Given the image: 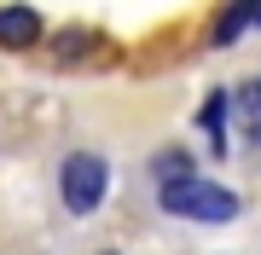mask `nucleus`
I'll return each instance as SVG.
<instances>
[{"label": "nucleus", "mask_w": 261, "mask_h": 255, "mask_svg": "<svg viewBox=\"0 0 261 255\" xmlns=\"http://www.w3.org/2000/svg\"><path fill=\"white\" fill-rule=\"evenodd\" d=\"M163 209L180 220H197V226H221V220L238 215V197L226 186H215V180H174V186H163Z\"/></svg>", "instance_id": "nucleus-1"}, {"label": "nucleus", "mask_w": 261, "mask_h": 255, "mask_svg": "<svg viewBox=\"0 0 261 255\" xmlns=\"http://www.w3.org/2000/svg\"><path fill=\"white\" fill-rule=\"evenodd\" d=\"M105 186H111L105 157H93V151L64 157V168H58V191H64V209H70V215H93V209L105 203Z\"/></svg>", "instance_id": "nucleus-2"}, {"label": "nucleus", "mask_w": 261, "mask_h": 255, "mask_svg": "<svg viewBox=\"0 0 261 255\" xmlns=\"http://www.w3.org/2000/svg\"><path fill=\"white\" fill-rule=\"evenodd\" d=\"M41 41V12L35 6H0V47L23 52Z\"/></svg>", "instance_id": "nucleus-3"}, {"label": "nucleus", "mask_w": 261, "mask_h": 255, "mask_svg": "<svg viewBox=\"0 0 261 255\" xmlns=\"http://www.w3.org/2000/svg\"><path fill=\"white\" fill-rule=\"evenodd\" d=\"M226 110L238 116V133L250 145H261V81H238L232 93H226Z\"/></svg>", "instance_id": "nucleus-4"}, {"label": "nucleus", "mask_w": 261, "mask_h": 255, "mask_svg": "<svg viewBox=\"0 0 261 255\" xmlns=\"http://www.w3.org/2000/svg\"><path fill=\"white\" fill-rule=\"evenodd\" d=\"M244 23H255V0H226L215 29H209V47H232V41L244 35Z\"/></svg>", "instance_id": "nucleus-5"}, {"label": "nucleus", "mask_w": 261, "mask_h": 255, "mask_svg": "<svg viewBox=\"0 0 261 255\" xmlns=\"http://www.w3.org/2000/svg\"><path fill=\"white\" fill-rule=\"evenodd\" d=\"M197 122H203V133H209L215 151H226V133H221V122H226V93H215V99L203 104V116H197Z\"/></svg>", "instance_id": "nucleus-6"}, {"label": "nucleus", "mask_w": 261, "mask_h": 255, "mask_svg": "<svg viewBox=\"0 0 261 255\" xmlns=\"http://www.w3.org/2000/svg\"><path fill=\"white\" fill-rule=\"evenodd\" d=\"M151 174H157L163 186H174V180H192V157H186V151H163L157 162H151Z\"/></svg>", "instance_id": "nucleus-7"}, {"label": "nucleus", "mask_w": 261, "mask_h": 255, "mask_svg": "<svg viewBox=\"0 0 261 255\" xmlns=\"http://www.w3.org/2000/svg\"><path fill=\"white\" fill-rule=\"evenodd\" d=\"M255 23H261V0H255Z\"/></svg>", "instance_id": "nucleus-8"}]
</instances>
